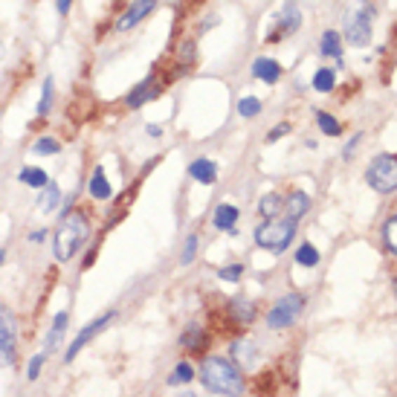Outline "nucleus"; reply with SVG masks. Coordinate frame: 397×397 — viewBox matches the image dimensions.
Here are the masks:
<instances>
[{"label": "nucleus", "instance_id": "nucleus-1", "mask_svg": "<svg viewBox=\"0 0 397 397\" xmlns=\"http://www.w3.org/2000/svg\"><path fill=\"white\" fill-rule=\"evenodd\" d=\"M93 235V217L87 215V209L81 206H67L58 220V227H55V235H53V255L55 261L61 264H67L79 255V250L90 241Z\"/></svg>", "mask_w": 397, "mask_h": 397}, {"label": "nucleus", "instance_id": "nucleus-2", "mask_svg": "<svg viewBox=\"0 0 397 397\" xmlns=\"http://www.w3.org/2000/svg\"><path fill=\"white\" fill-rule=\"evenodd\" d=\"M201 383L212 394H220V397H241L247 386L238 363L227 357H206L201 363Z\"/></svg>", "mask_w": 397, "mask_h": 397}, {"label": "nucleus", "instance_id": "nucleus-3", "mask_svg": "<svg viewBox=\"0 0 397 397\" xmlns=\"http://www.w3.org/2000/svg\"><path fill=\"white\" fill-rule=\"evenodd\" d=\"M296 224H299V220L281 217V215L264 220V224H258L255 232H253L255 247L270 250V253H284V250L293 244V238H296Z\"/></svg>", "mask_w": 397, "mask_h": 397}, {"label": "nucleus", "instance_id": "nucleus-4", "mask_svg": "<svg viewBox=\"0 0 397 397\" xmlns=\"http://www.w3.org/2000/svg\"><path fill=\"white\" fill-rule=\"evenodd\" d=\"M374 29V6L368 0H357L354 9L345 15V38L351 47H365Z\"/></svg>", "mask_w": 397, "mask_h": 397}, {"label": "nucleus", "instance_id": "nucleus-5", "mask_svg": "<svg viewBox=\"0 0 397 397\" xmlns=\"http://www.w3.org/2000/svg\"><path fill=\"white\" fill-rule=\"evenodd\" d=\"M365 183L377 194L397 191V157L394 154H380L377 160H371V166L365 168Z\"/></svg>", "mask_w": 397, "mask_h": 397}, {"label": "nucleus", "instance_id": "nucleus-6", "mask_svg": "<svg viewBox=\"0 0 397 397\" xmlns=\"http://www.w3.org/2000/svg\"><path fill=\"white\" fill-rule=\"evenodd\" d=\"M304 296L302 293H288V296H281L273 307H270V314H267V328L270 330H284V328H290L296 325V319L302 316L304 311Z\"/></svg>", "mask_w": 397, "mask_h": 397}, {"label": "nucleus", "instance_id": "nucleus-7", "mask_svg": "<svg viewBox=\"0 0 397 397\" xmlns=\"http://www.w3.org/2000/svg\"><path fill=\"white\" fill-rule=\"evenodd\" d=\"M18 360V319L9 304H0V368H12Z\"/></svg>", "mask_w": 397, "mask_h": 397}, {"label": "nucleus", "instance_id": "nucleus-8", "mask_svg": "<svg viewBox=\"0 0 397 397\" xmlns=\"http://www.w3.org/2000/svg\"><path fill=\"white\" fill-rule=\"evenodd\" d=\"M116 319V311H105L102 316H96L93 322H87L81 330H79V334H76V339L67 345V351H64V363H73L79 354H81V348L87 345V342H93L99 334H102V330L110 325V322H114Z\"/></svg>", "mask_w": 397, "mask_h": 397}, {"label": "nucleus", "instance_id": "nucleus-9", "mask_svg": "<svg viewBox=\"0 0 397 397\" xmlns=\"http://www.w3.org/2000/svg\"><path fill=\"white\" fill-rule=\"evenodd\" d=\"M302 29V9L296 0H284V6L276 15V29L267 35V41H284Z\"/></svg>", "mask_w": 397, "mask_h": 397}, {"label": "nucleus", "instance_id": "nucleus-10", "mask_svg": "<svg viewBox=\"0 0 397 397\" xmlns=\"http://www.w3.org/2000/svg\"><path fill=\"white\" fill-rule=\"evenodd\" d=\"M157 4L160 0H130V6L116 18V24H114V29L116 32H130V29H137L142 20L157 9Z\"/></svg>", "mask_w": 397, "mask_h": 397}, {"label": "nucleus", "instance_id": "nucleus-11", "mask_svg": "<svg viewBox=\"0 0 397 397\" xmlns=\"http://www.w3.org/2000/svg\"><path fill=\"white\" fill-rule=\"evenodd\" d=\"M160 93H163L160 76H157V73H151V76H145L137 87H130V90H128V96H125V107H128V110H140L142 105H148L151 99H157Z\"/></svg>", "mask_w": 397, "mask_h": 397}, {"label": "nucleus", "instance_id": "nucleus-12", "mask_svg": "<svg viewBox=\"0 0 397 397\" xmlns=\"http://www.w3.org/2000/svg\"><path fill=\"white\" fill-rule=\"evenodd\" d=\"M227 314H229V319H232L235 325H250V322H255V316H258V304L250 302V299H244V296L227 299Z\"/></svg>", "mask_w": 397, "mask_h": 397}, {"label": "nucleus", "instance_id": "nucleus-13", "mask_svg": "<svg viewBox=\"0 0 397 397\" xmlns=\"http://www.w3.org/2000/svg\"><path fill=\"white\" fill-rule=\"evenodd\" d=\"M87 194H90L93 201H99V203H105V201H110V197H114V186H110V180H107L105 166H96V168H93L90 180H87Z\"/></svg>", "mask_w": 397, "mask_h": 397}, {"label": "nucleus", "instance_id": "nucleus-14", "mask_svg": "<svg viewBox=\"0 0 397 397\" xmlns=\"http://www.w3.org/2000/svg\"><path fill=\"white\" fill-rule=\"evenodd\" d=\"M180 345L186 348V351H194V354H201V351H206V345H209V330L203 328V325H197V322H191L183 334H180Z\"/></svg>", "mask_w": 397, "mask_h": 397}, {"label": "nucleus", "instance_id": "nucleus-15", "mask_svg": "<svg viewBox=\"0 0 397 397\" xmlns=\"http://www.w3.org/2000/svg\"><path fill=\"white\" fill-rule=\"evenodd\" d=\"M189 177L203 183V186H212L217 180V163L215 160H206V157H197L189 163Z\"/></svg>", "mask_w": 397, "mask_h": 397}, {"label": "nucleus", "instance_id": "nucleus-16", "mask_svg": "<svg viewBox=\"0 0 397 397\" xmlns=\"http://www.w3.org/2000/svg\"><path fill=\"white\" fill-rule=\"evenodd\" d=\"M241 217V209L235 203H220L215 212H212V227L220 229V232H235V224Z\"/></svg>", "mask_w": 397, "mask_h": 397}, {"label": "nucleus", "instance_id": "nucleus-17", "mask_svg": "<svg viewBox=\"0 0 397 397\" xmlns=\"http://www.w3.org/2000/svg\"><path fill=\"white\" fill-rule=\"evenodd\" d=\"M67 322H70V311H58L53 316V325H50V334L43 339V348H47V354L61 348V339H64V330H67Z\"/></svg>", "mask_w": 397, "mask_h": 397}, {"label": "nucleus", "instance_id": "nucleus-18", "mask_svg": "<svg viewBox=\"0 0 397 397\" xmlns=\"http://www.w3.org/2000/svg\"><path fill=\"white\" fill-rule=\"evenodd\" d=\"M284 212H288V217H293V220H302L307 212H311V194L302 191V189H293L288 197H284Z\"/></svg>", "mask_w": 397, "mask_h": 397}, {"label": "nucleus", "instance_id": "nucleus-19", "mask_svg": "<svg viewBox=\"0 0 397 397\" xmlns=\"http://www.w3.org/2000/svg\"><path fill=\"white\" fill-rule=\"evenodd\" d=\"M253 76L258 79V81H264V84H276L278 79H281V64L276 61V58H255L253 61Z\"/></svg>", "mask_w": 397, "mask_h": 397}, {"label": "nucleus", "instance_id": "nucleus-20", "mask_svg": "<svg viewBox=\"0 0 397 397\" xmlns=\"http://www.w3.org/2000/svg\"><path fill=\"white\" fill-rule=\"evenodd\" d=\"M53 102H55V79L47 76L41 84V99H38V107H35V116L38 119H47L53 114Z\"/></svg>", "mask_w": 397, "mask_h": 397}, {"label": "nucleus", "instance_id": "nucleus-21", "mask_svg": "<svg viewBox=\"0 0 397 397\" xmlns=\"http://www.w3.org/2000/svg\"><path fill=\"white\" fill-rule=\"evenodd\" d=\"M284 212V197L278 191H267V194H261V201H258V215L264 220H270V217H278Z\"/></svg>", "mask_w": 397, "mask_h": 397}, {"label": "nucleus", "instance_id": "nucleus-22", "mask_svg": "<svg viewBox=\"0 0 397 397\" xmlns=\"http://www.w3.org/2000/svg\"><path fill=\"white\" fill-rule=\"evenodd\" d=\"M58 203H61V189H58L55 180H50L47 186L41 189V194H38V209H41L43 215H50V212L58 209Z\"/></svg>", "mask_w": 397, "mask_h": 397}, {"label": "nucleus", "instance_id": "nucleus-23", "mask_svg": "<svg viewBox=\"0 0 397 397\" xmlns=\"http://www.w3.org/2000/svg\"><path fill=\"white\" fill-rule=\"evenodd\" d=\"M18 183H24V186H29V189H43L50 183V177H47V171L43 168H38V166H24L18 171Z\"/></svg>", "mask_w": 397, "mask_h": 397}, {"label": "nucleus", "instance_id": "nucleus-24", "mask_svg": "<svg viewBox=\"0 0 397 397\" xmlns=\"http://www.w3.org/2000/svg\"><path fill=\"white\" fill-rule=\"evenodd\" d=\"M319 53L325 58H342V38L334 29H325L319 38Z\"/></svg>", "mask_w": 397, "mask_h": 397}, {"label": "nucleus", "instance_id": "nucleus-25", "mask_svg": "<svg viewBox=\"0 0 397 397\" xmlns=\"http://www.w3.org/2000/svg\"><path fill=\"white\" fill-rule=\"evenodd\" d=\"M314 90L316 93H330L337 87V70L334 67H319L316 73H314Z\"/></svg>", "mask_w": 397, "mask_h": 397}, {"label": "nucleus", "instance_id": "nucleus-26", "mask_svg": "<svg viewBox=\"0 0 397 397\" xmlns=\"http://www.w3.org/2000/svg\"><path fill=\"white\" fill-rule=\"evenodd\" d=\"M32 154H38V157H55V154H61V142L55 137H38L32 142Z\"/></svg>", "mask_w": 397, "mask_h": 397}, {"label": "nucleus", "instance_id": "nucleus-27", "mask_svg": "<svg viewBox=\"0 0 397 397\" xmlns=\"http://www.w3.org/2000/svg\"><path fill=\"white\" fill-rule=\"evenodd\" d=\"M316 125H319V130L325 137H339L342 134V125L337 122V116L334 114H325V110H319L316 114Z\"/></svg>", "mask_w": 397, "mask_h": 397}, {"label": "nucleus", "instance_id": "nucleus-28", "mask_svg": "<svg viewBox=\"0 0 397 397\" xmlns=\"http://www.w3.org/2000/svg\"><path fill=\"white\" fill-rule=\"evenodd\" d=\"M194 380V368L189 363H177L174 365V371L168 374V386H186Z\"/></svg>", "mask_w": 397, "mask_h": 397}, {"label": "nucleus", "instance_id": "nucleus-29", "mask_svg": "<svg viewBox=\"0 0 397 397\" xmlns=\"http://www.w3.org/2000/svg\"><path fill=\"white\" fill-rule=\"evenodd\" d=\"M296 264H299V267H316V264H319V250L304 241V244L296 250Z\"/></svg>", "mask_w": 397, "mask_h": 397}, {"label": "nucleus", "instance_id": "nucleus-30", "mask_svg": "<svg viewBox=\"0 0 397 397\" xmlns=\"http://www.w3.org/2000/svg\"><path fill=\"white\" fill-rule=\"evenodd\" d=\"M383 244H386V250L397 258V215H391L386 224H383Z\"/></svg>", "mask_w": 397, "mask_h": 397}, {"label": "nucleus", "instance_id": "nucleus-31", "mask_svg": "<svg viewBox=\"0 0 397 397\" xmlns=\"http://www.w3.org/2000/svg\"><path fill=\"white\" fill-rule=\"evenodd\" d=\"M238 114L244 116V119L258 116V114H261V99H255V96H244V99L238 102Z\"/></svg>", "mask_w": 397, "mask_h": 397}, {"label": "nucleus", "instance_id": "nucleus-32", "mask_svg": "<svg viewBox=\"0 0 397 397\" xmlns=\"http://www.w3.org/2000/svg\"><path fill=\"white\" fill-rule=\"evenodd\" d=\"M241 276H244V264H227V267L217 270L220 281H241Z\"/></svg>", "mask_w": 397, "mask_h": 397}, {"label": "nucleus", "instance_id": "nucleus-33", "mask_svg": "<svg viewBox=\"0 0 397 397\" xmlns=\"http://www.w3.org/2000/svg\"><path fill=\"white\" fill-rule=\"evenodd\" d=\"M250 348H253L250 342H232V357H235L238 363H244V365H250V363H253V357H255V354H253V351H250Z\"/></svg>", "mask_w": 397, "mask_h": 397}, {"label": "nucleus", "instance_id": "nucleus-34", "mask_svg": "<svg viewBox=\"0 0 397 397\" xmlns=\"http://www.w3.org/2000/svg\"><path fill=\"white\" fill-rule=\"evenodd\" d=\"M197 244H201V241H197V235H189V238H186L183 253H180V264H191V261L197 258Z\"/></svg>", "mask_w": 397, "mask_h": 397}, {"label": "nucleus", "instance_id": "nucleus-35", "mask_svg": "<svg viewBox=\"0 0 397 397\" xmlns=\"http://www.w3.org/2000/svg\"><path fill=\"white\" fill-rule=\"evenodd\" d=\"M43 360H47V351H43V354H35V357L29 360V365H27V380H38V377H41Z\"/></svg>", "mask_w": 397, "mask_h": 397}, {"label": "nucleus", "instance_id": "nucleus-36", "mask_svg": "<svg viewBox=\"0 0 397 397\" xmlns=\"http://www.w3.org/2000/svg\"><path fill=\"white\" fill-rule=\"evenodd\" d=\"M194 64V41L180 43V67H191Z\"/></svg>", "mask_w": 397, "mask_h": 397}, {"label": "nucleus", "instance_id": "nucleus-37", "mask_svg": "<svg viewBox=\"0 0 397 397\" xmlns=\"http://www.w3.org/2000/svg\"><path fill=\"white\" fill-rule=\"evenodd\" d=\"M284 134H290V122H281V125H276L270 134H267V142H276V140H281Z\"/></svg>", "mask_w": 397, "mask_h": 397}, {"label": "nucleus", "instance_id": "nucleus-38", "mask_svg": "<svg viewBox=\"0 0 397 397\" xmlns=\"http://www.w3.org/2000/svg\"><path fill=\"white\" fill-rule=\"evenodd\" d=\"M363 140H365V137H363V134H357L354 140H351V142L342 148V157H345V160H351V157H354V151L360 148V142H363Z\"/></svg>", "mask_w": 397, "mask_h": 397}, {"label": "nucleus", "instance_id": "nucleus-39", "mask_svg": "<svg viewBox=\"0 0 397 397\" xmlns=\"http://www.w3.org/2000/svg\"><path fill=\"white\" fill-rule=\"evenodd\" d=\"M70 9H73V0H55V12H58L61 18H67Z\"/></svg>", "mask_w": 397, "mask_h": 397}, {"label": "nucleus", "instance_id": "nucleus-40", "mask_svg": "<svg viewBox=\"0 0 397 397\" xmlns=\"http://www.w3.org/2000/svg\"><path fill=\"white\" fill-rule=\"evenodd\" d=\"M145 134H148V137H163V125H154V122H151V125L145 128Z\"/></svg>", "mask_w": 397, "mask_h": 397}, {"label": "nucleus", "instance_id": "nucleus-41", "mask_svg": "<svg viewBox=\"0 0 397 397\" xmlns=\"http://www.w3.org/2000/svg\"><path fill=\"white\" fill-rule=\"evenodd\" d=\"M43 238H47V229H35V232L29 235V241H32V244H41Z\"/></svg>", "mask_w": 397, "mask_h": 397}, {"label": "nucleus", "instance_id": "nucleus-42", "mask_svg": "<svg viewBox=\"0 0 397 397\" xmlns=\"http://www.w3.org/2000/svg\"><path fill=\"white\" fill-rule=\"evenodd\" d=\"M4 261H6V250L0 247V267H4Z\"/></svg>", "mask_w": 397, "mask_h": 397}, {"label": "nucleus", "instance_id": "nucleus-43", "mask_svg": "<svg viewBox=\"0 0 397 397\" xmlns=\"http://www.w3.org/2000/svg\"><path fill=\"white\" fill-rule=\"evenodd\" d=\"M391 288H394V296H397V276H394V281H391Z\"/></svg>", "mask_w": 397, "mask_h": 397}, {"label": "nucleus", "instance_id": "nucleus-44", "mask_svg": "<svg viewBox=\"0 0 397 397\" xmlns=\"http://www.w3.org/2000/svg\"><path fill=\"white\" fill-rule=\"evenodd\" d=\"M177 397H197V394H191V391H186V394H177Z\"/></svg>", "mask_w": 397, "mask_h": 397}, {"label": "nucleus", "instance_id": "nucleus-45", "mask_svg": "<svg viewBox=\"0 0 397 397\" xmlns=\"http://www.w3.org/2000/svg\"><path fill=\"white\" fill-rule=\"evenodd\" d=\"M0 55H4V43H0Z\"/></svg>", "mask_w": 397, "mask_h": 397}]
</instances>
